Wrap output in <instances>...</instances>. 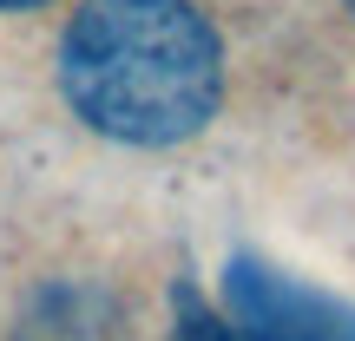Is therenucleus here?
Segmentation results:
<instances>
[{"label": "nucleus", "mask_w": 355, "mask_h": 341, "mask_svg": "<svg viewBox=\"0 0 355 341\" xmlns=\"http://www.w3.org/2000/svg\"><path fill=\"white\" fill-rule=\"evenodd\" d=\"M224 308L250 341H355V302H336L257 256L224 263Z\"/></svg>", "instance_id": "nucleus-2"}, {"label": "nucleus", "mask_w": 355, "mask_h": 341, "mask_svg": "<svg viewBox=\"0 0 355 341\" xmlns=\"http://www.w3.org/2000/svg\"><path fill=\"white\" fill-rule=\"evenodd\" d=\"M171 315H178V341H250L237 322L211 315V302H204L191 282H178V289H171Z\"/></svg>", "instance_id": "nucleus-3"}, {"label": "nucleus", "mask_w": 355, "mask_h": 341, "mask_svg": "<svg viewBox=\"0 0 355 341\" xmlns=\"http://www.w3.org/2000/svg\"><path fill=\"white\" fill-rule=\"evenodd\" d=\"M60 92L119 145H178L224 99V46L191 0H86L60 39Z\"/></svg>", "instance_id": "nucleus-1"}, {"label": "nucleus", "mask_w": 355, "mask_h": 341, "mask_svg": "<svg viewBox=\"0 0 355 341\" xmlns=\"http://www.w3.org/2000/svg\"><path fill=\"white\" fill-rule=\"evenodd\" d=\"M26 7H46V0H0V13H26Z\"/></svg>", "instance_id": "nucleus-4"}, {"label": "nucleus", "mask_w": 355, "mask_h": 341, "mask_svg": "<svg viewBox=\"0 0 355 341\" xmlns=\"http://www.w3.org/2000/svg\"><path fill=\"white\" fill-rule=\"evenodd\" d=\"M349 13H355V0H349Z\"/></svg>", "instance_id": "nucleus-5"}]
</instances>
